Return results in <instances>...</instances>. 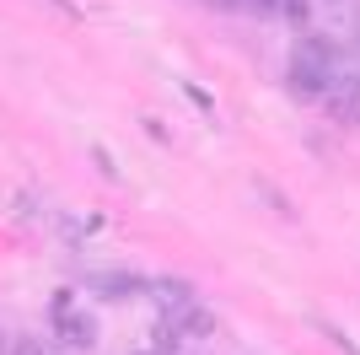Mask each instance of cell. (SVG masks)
Segmentation results:
<instances>
[{"instance_id":"cell-1","label":"cell","mask_w":360,"mask_h":355,"mask_svg":"<svg viewBox=\"0 0 360 355\" xmlns=\"http://www.w3.org/2000/svg\"><path fill=\"white\" fill-rule=\"evenodd\" d=\"M333 75H339V59H333L328 38H317V32L296 38V49H290V87L301 97H328Z\"/></svg>"},{"instance_id":"cell-3","label":"cell","mask_w":360,"mask_h":355,"mask_svg":"<svg viewBox=\"0 0 360 355\" xmlns=\"http://www.w3.org/2000/svg\"><path fill=\"white\" fill-rule=\"evenodd\" d=\"M323 103H328L339 118H349V124H355V118H360V81H355L349 70H339V75H333V87H328V97H323Z\"/></svg>"},{"instance_id":"cell-5","label":"cell","mask_w":360,"mask_h":355,"mask_svg":"<svg viewBox=\"0 0 360 355\" xmlns=\"http://www.w3.org/2000/svg\"><path fill=\"white\" fill-rule=\"evenodd\" d=\"M172 328H178V334H188V340H210V334H215V318L199 307V301H188V307L172 312Z\"/></svg>"},{"instance_id":"cell-7","label":"cell","mask_w":360,"mask_h":355,"mask_svg":"<svg viewBox=\"0 0 360 355\" xmlns=\"http://www.w3.org/2000/svg\"><path fill=\"white\" fill-rule=\"evenodd\" d=\"M11 355H44V350H38L32 340H16V344H11Z\"/></svg>"},{"instance_id":"cell-4","label":"cell","mask_w":360,"mask_h":355,"mask_svg":"<svg viewBox=\"0 0 360 355\" xmlns=\"http://www.w3.org/2000/svg\"><path fill=\"white\" fill-rule=\"evenodd\" d=\"M97 296H108V301H124V296H140V291H150L140 275H124V269H108V275H97Z\"/></svg>"},{"instance_id":"cell-6","label":"cell","mask_w":360,"mask_h":355,"mask_svg":"<svg viewBox=\"0 0 360 355\" xmlns=\"http://www.w3.org/2000/svg\"><path fill=\"white\" fill-rule=\"evenodd\" d=\"M150 291L162 296V307H167V312H178V307H188V301H194V291H188L183 280H156Z\"/></svg>"},{"instance_id":"cell-2","label":"cell","mask_w":360,"mask_h":355,"mask_svg":"<svg viewBox=\"0 0 360 355\" xmlns=\"http://www.w3.org/2000/svg\"><path fill=\"white\" fill-rule=\"evenodd\" d=\"M54 328H60V340L75 344V350H91V340H97V323H91L86 312H75V296L70 291L54 296Z\"/></svg>"}]
</instances>
